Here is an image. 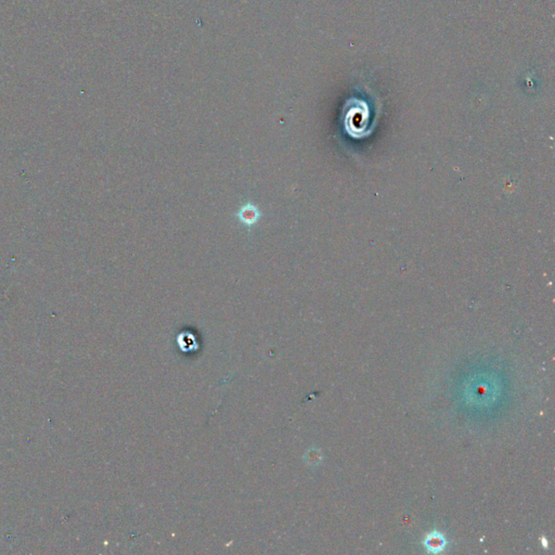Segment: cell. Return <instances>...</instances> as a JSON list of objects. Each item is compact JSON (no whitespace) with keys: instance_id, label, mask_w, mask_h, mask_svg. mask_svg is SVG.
Returning <instances> with one entry per match:
<instances>
[{"instance_id":"cell-1","label":"cell","mask_w":555,"mask_h":555,"mask_svg":"<svg viewBox=\"0 0 555 555\" xmlns=\"http://www.w3.org/2000/svg\"><path fill=\"white\" fill-rule=\"evenodd\" d=\"M424 543H425V545H426V548L428 549V551H430V552H435V553H436V552H439V551H442V550L445 548V544H446L444 537L441 536V535L436 534V533H435V534H434V533H433V534H430V535L426 538V540H425V542H424Z\"/></svg>"},{"instance_id":"cell-2","label":"cell","mask_w":555,"mask_h":555,"mask_svg":"<svg viewBox=\"0 0 555 555\" xmlns=\"http://www.w3.org/2000/svg\"><path fill=\"white\" fill-rule=\"evenodd\" d=\"M240 216L241 218L244 222L246 223H253L255 222L257 220V217H258V212L257 210L254 206L252 205H246L242 208V211L240 213Z\"/></svg>"}]
</instances>
